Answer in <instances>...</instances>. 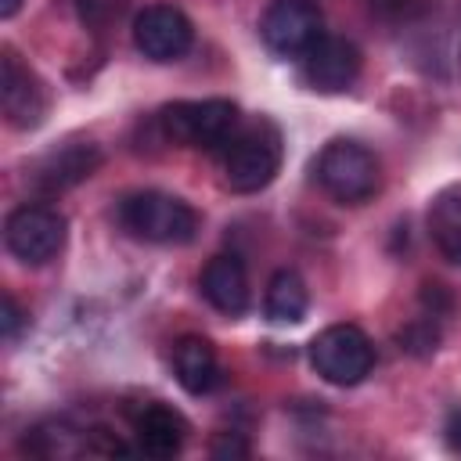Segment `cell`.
Instances as JSON below:
<instances>
[{"label":"cell","mask_w":461,"mask_h":461,"mask_svg":"<svg viewBox=\"0 0 461 461\" xmlns=\"http://www.w3.org/2000/svg\"><path fill=\"white\" fill-rule=\"evenodd\" d=\"M360 47L346 36H321L303 54V79L321 94H342L360 76Z\"/></svg>","instance_id":"30bf717a"},{"label":"cell","mask_w":461,"mask_h":461,"mask_svg":"<svg viewBox=\"0 0 461 461\" xmlns=\"http://www.w3.org/2000/svg\"><path fill=\"white\" fill-rule=\"evenodd\" d=\"M209 450H212V457H245L249 454V443L238 432H220Z\"/></svg>","instance_id":"44dd1931"},{"label":"cell","mask_w":461,"mask_h":461,"mask_svg":"<svg viewBox=\"0 0 461 461\" xmlns=\"http://www.w3.org/2000/svg\"><path fill=\"white\" fill-rule=\"evenodd\" d=\"M130 0H72L76 7V18L90 29V32H104L108 25H115L122 18Z\"/></svg>","instance_id":"e0dca14e"},{"label":"cell","mask_w":461,"mask_h":461,"mask_svg":"<svg viewBox=\"0 0 461 461\" xmlns=\"http://www.w3.org/2000/svg\"><path fill=\"white\" fill-rule=\"evenodd\" d=\"M101 166V148L83 140V144H65L61 151H50L36 169H32V187L40 194H61L68 187H76L79 180H86L94 169Z\"/></svg>","instance_id":"4fadbf2b"},{"label":"cell","mask_w":461,"mask_h":461,"mask_svg":"<svg viewBox=\"0 0 461 461\" xmlns=\"http://www.w3.org/2000/svg\"><path fill=\"white\" fill-rule=\"evenodd\" d=\"M317 184L339 205H364L367 198H375L382 184L378 158L364 144L349 137H335L317 155Z\"/></svg>","instance_id":"277c9868"},{"label":"cell","mask_w":461,"mask_h":461,"mask_svg":"<svg viewBox=\"0 0 461 461\" xmlns=\"http://www.w3.org/2000/svg\"><path fill=\"white\" fill-rule=\"evenodd\" d=\"M65 234H68L65 216L40 202L18 205L4 223L7 252L29 267H43V263L58 259V252L65 249Z\"/></svg>","instance_id":"8992f818"},{"label":"cell","mask_w":461,"mask_h":461,"mask_svg":"<svg viewBox=\"0 0 461 461\" xmlns=\"http://www.w3.org/2000/svg\"><path fill=\"white\" fill-rule=\"evenodd\" d=\"M194 43L191 18L173 4H148L133 18V47L151 61H180Z\"/></svg>","instance_id":"ba28073f"},{"label":"cell","mask_w":461,"mask_h":461,"mask_svg":"<svg viewBox=\"0 0 461 461\" xmlns=\"http://www.w3.org/2000/svg\"><path fill=\"white\" fill-rule=\"evenodd\" d=\"M400 346L407 349V353H418V357H425V353H436V346H439V328H436V317H418V321H411L400 335Z\"/></svg>","instance_id":"ac0fdd59"},{"label":"cell","mask_w":461,"mask_h":461,"mask_svg":"<svg viewBox=\"0 0 461 461\" xmlns=\"http://www.w3.org/2000/svg\"><path fill=\"white\" fill-rule=\"evenodd\" d=\"M0 324H4V342H7V346H14L18 335H22V328L29 324V313L18 306V299H14L11 292H4V313H0Z\"/></svg>","instance_id":"ffe728a7"},{"label":"cell","mask_w":461,"mask_h":461,"mask_svg":"<svg viewBox=\"0 0 461 461\" xmlns=\"http://www.w3.org/2000/svg\"><path fill=\"white\" fill-rule=\"evenodd\" d=\"M133 439H137V450L148 457H158V461L176 457L187 439V421L169 403L151 400L133 411Z\"/></svg>","instance_id":"8fae6325"},{"label":"cell","mask_w":461,"mask_h":461,"mask_svg":"<svg viewBox=\"0 0 461 461\" xmlns=\"http://www.w3.org/2000/svg\"><path fill=\"white\" fill-rule=\"evenodd\" d=\"M0 104H4V119L14 130H32L47 115V86L29 65L18 61L11 47L4 50L0 61Z\"/></svg>","instance_id":"9c48e42d"},{"label":"cell","mask_w":461,"mask_h":461,"mask_svg":"<svg viewBox=\"0 0 461 461\" xmlns=\"http://www.w3.org/2000/svg\"><path fill=\"white\" fill-rule=\"evenodd\" d=\"M310 364L331 385H357L375 367V346L357 324H328L310 339Z\"/></svg>","instance_id":"5b68a950"},{"label":"cell","mask_w":461,"mask_h":461,"mask_svg":"<svg viewBox=\"0 0 461 461\" xmlns=\"http://www.w3.org/2000/svg\"><path fill=\"white\" fill-rule=\"evenodd\" d=\"M421 306L432 310V317H443V313L450 310L447 288H443V285H425V288H421Z\"/></svg>","instance_id":"7402d4cb"},{"label":"cell","mask_w":461,"mask_h":461,"mask_svg":"<svg viewBox=\"0 0 461 461\" xmlns=\"http://www.w3.org/2000/svg\"><path fill=\"white\" fill-rule=\"evenodd\" d=\"M429 238L443 259L461 263V184L443 187L429 202Z\"/></svg>","instance_id":"9a60e30c"},{"label":"cell","mask_w":461,"mask_h":461,"mask_svg":"<svg viewBox=\"0 0 461 461\" xmlns=\"http://www.w3.org/2000/svg\"><path fill=\"white\" fill-rule=\"evenodd\" d=\"M241 115L238 104L227 97H205V101H173L158 112V130L166 140L180 148H202L220 151L238 133Z\"/></svg>","instance_id":"6da1fadb"},{"label":"cell","mask_w":461,"mask_h":461,"mask_svg":"<svg viewBox=\"0 0 461 461\" xmlns=\"http://www.w3.org/2000/svg\"><path fill=\"white\" fill-rule=\"evenodd\" d=\"M259 36L277 58H303L324 36V11L317 0H270Z\"/></svg>","instance_id":"52a82bcc"},{"label":"cell","mask_w":461,"mask_h":461,"mask_svg":"<svg viewBox=\"0 0 461 461\" xmlns=\"http://www.w3.org/2000/svg\"><path fill=\"white\" fill-rule=\"evenodd\" d=\"M198 285H202V295L209 299L212 310H220L227 317H241L249 310V299H252V292H249V270H245V263L238 256H227V252L212 256L202 267Z\"/></svg>","instance_id":"7c38bea8"},{"label":"cell","mask_w":461,"mask_h":461,"mask_svg":"<svg viewBox=\"0 0 461 461\" xmlns=\"http://www.w3.org/2000/svg\"><path fill=\"white\" fill-rule=\"evenodd\" d=\"M367 7L385 22H418L436 7V0H367Z\"/></svg>","instance_id":"d6986e66"},{"label":"cell","mask_w":461,"mask_h":461,"mask_svg":"<svg viewBox=\"0 0 461 461\" xmlns=\"http://www.w3.org/2000/svg\"><path fill=\"white\" fill-rule=\"evenodd\" d=\"M443 439H447L450 450L461 454V407H454V411L447 414V421H443Z\"/></svg>","instance_id":"603a6c76"},{"label":"cell","mask_w":461,"mask_h":461,"mask_svg":"<svg viewBox=\"0 0 461 461\" xmlns=\"http://www.w3.org/2000/svg\"><path fill=\"white\" fill-rule=\"evenodd\" d=\"M310 310V288L295 270H277L267 281V295H263V313L274 324H299Z\"/></svg>","instance_id":"2e32d148"},{"label":"cell","mask_w":461,"mask_h":461,"mask_svg":"<svg viewBox=\"0 0 461 461\" xmlns=\"http://www.w3.org/2000/svg\"><path fill=\"white\" fill-rule=\"evenodd\" d=\"M119 223L151 245H187L198 234V212L166 191H133L119 202Z\"/></svg>","instance_id":"3957f363"},{"label":"cell","mask_w":461,"mask_h":461,"mask_svg":"<svg viewBox=\"0 0 461 461\" xmlns=\"http://www.w3.org/2000/svg\"><path fill=\"white\" fill-rule=\"evenodd\" d=\"M173 375H176L180 389L191 393V396L212 393L223 382L220 357H216L212 342L202 339V335H180L173 342Z\"/></svg>","instance_id":"5bb4252c"},{"label":"cell","mask_w":461,"mask_h":461,"mask_svg":"<svg viewBox=\"0 0 461 461\" xmlns=\"http://www.w3.org/2000/svg\"><path fill=\"white\" fill-rule=\"evenodd\" d=\"M281 155V130L270 119L238 126V133L223 148V184L238 194H256L277 176Z\"/></svg>","instance_id":"7a4b0ae2"},{"label":"cell","mask_w":461,"mask_h":461,"mask_svg":"<svg viewBox=\"0 0 461 461\" xmlns=\"http://www.w3.org/2000/svg\"><path fill=\"white\" fill-rule=\"evenodd\" d=\"M22 7V0H0V18H14Z\"/></svg>","instance_id":"cb8c5ba5"}]
</instances>
